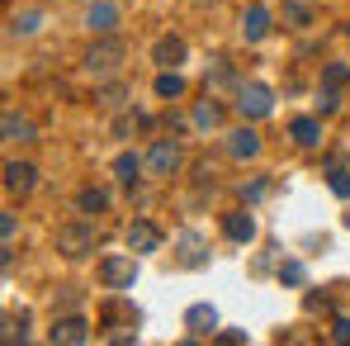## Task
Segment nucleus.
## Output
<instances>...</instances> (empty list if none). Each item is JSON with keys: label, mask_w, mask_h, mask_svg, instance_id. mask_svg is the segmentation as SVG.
<instances>
[{"label": "nucleus", "mask_w": 350, "mask_h": 346, "mask_svg": "<svg viewBox=\"0 0 350 346\" xmlns=\"http://www.w3.org/2000/svg\"><path fill=\"white\" fill-rule=\"evenodd\" d=\"M118 62H123V38L100 34V43L85 53V71L90 76H109V71H118Z\"/></svg>", "instance_id": "nucleus-1"}, {"label": "nucleus", "mask_w": 350, "mask_h": 346, "mask_svg": "<svg viewBox=\"0 0 350 346\" xmlns=\"http://www.w3.org/2000/svg\"><path fill=\"white\" fill-rule=\"evenodd\" d=\"M57 251L66 261L90 256V251H95V228H90V223H66V228H57Z\"/></svg>", "instance_id": "nucleus-2"}, {"label": "nucleus", "mask_w": 350, "mask_h": 346, "mask_svg": "<svg viewBox=\"0 0 350 346\" xmlns=\"http://www.w3.org/2000/svg\"><path fill=\"white\" fill-rule=\"evenodd\" d=\"M275 110V95H270V86H260V81H251V86H237V114L241 119H265Z\"/></svg>", "instance_id": "nucleus-3"}, {"label": "nucleus", "mask_w": 350, "mask_h": 346, "mask_svg": "<svg viewBox=\"0 0 350 346\" xmlns=\"http://www.w3.org/2000/svg\"><path fill=\"white\" fill-rule=\"evenodd\" d=\"M48 342H53V346L90 342V323H85L81 313H62V318H53V328H48Z\"/></svg>", "instance_id": "nucleus-4"}, {"label": "nucleus", "mask_w": 350, "mask_h": 346, "mask_svg": "<svg viewBox=\"0 0 350 346\" xmlns=\"http://www.w3.org/2000/svg\"><path fill=\"white\" fill-rule=\"evenodd\" d=\"M137 280V256H105L100 261V285L105 289H133Z\"/></svg>", "instance_id": "nucleus-5"}, {"label": "nucleus", "mask_w": 350, "mask_h": 346, "mask_svg": "<svg viewBox=\"0 0 350 346\" xmlns=\"http://www.w3.org/2000/svg\"><path fill=\"white\" fill-rule=\"evenodd\" d=\"M161 247V228L152 223V219H133L128 223V251L133 256H147V251H157Z\"/></svg>", "instance_id": "nucleus-6"}, {"label": "nucleus", "mask_w": 350, "mask_h": 346, "mask_svg": "<svg viewBox=\"0 0 350 346\" xmlns=\"http://www.w3.org/2000/svg\"><path fill=\"white\" fill-rule=\"evenodd\" d=\"M147 171H152V175H175V171H180V147H175L171 138H157V143H152V152H147Z\"/></svg>", "instance_id": "nucleus-7"}, {"label": "nucleus", "mask_w": 350, "mask_h": 346, "mask_svg": "<svg viewBox=\"0 0 350 346\" xmlns=\"http://www.w3.org/2000/svg\"><path fill=\"white\" fill-rule=\"evenodd\" d=\"M270 29H275V24H270V10H265V5H246V10H241V38H246V43H260Z\"/></svg>", "instance_id": "nucleus-8"}, {"label": "nucleus", "mask_w": 350, "mask_h": 346, "mask_svg": "<svg viewBox=\"0 0 350 346\" xmlns=\"http://www.w3.org/2000/svg\"><path fill=\"white\" fill-rule=\"evenodd\" d=\"M185 328H189L194 337H213V332H218V308H213V304H189V308H185Z\"/></svg>", "instance_id": "nucleus-9"}, {"label": "nucleus", "mask_w": 350, "mask_h": 346, "mask_svg": "<svg viewBox=\"0 0 350 346\" xmlns=\"http://www.w3.org/2000/svg\"><path fill=\"white\" fill-rule=\"evenodd\" d=\"M33 180H38V171L29 166V162H5V195H29L33 190Z\"/></svg>", "instance_id": "nucleus-10"}, {"label": "nucleus", "mask_w": 350, "mask_h": 346, "mask_svg": "<svg viewBox=\"0 0 350 346\" xmlns=\"http://www.w3.org/2000/svg\"><path fill=\"white\" fill-rule=\"evenodd\" d=\"M228 152H232L237 162H256V157H260V133H256V128L228 133Z\"/></svg>", "instance_id": "nucleus-11"}, {"label": "nucleus", "mask_w": 350, "mask_h": 346, "mask_svg": "<svg viewBox=\"0 0 350 346\" xmlns=\"http://www.w3.org/2000/svg\"><path fill=\"white\" fill-rule=\"evenodd\" d=\"M114 24H118V10L109 0H95V5L85 10V29H90V34H114Z\"/></svg>", "instance_id": "nucleus-12"}, {"label": "nucleus", "mask_w": 350, "mask_h": 346, "mask_svg": "<svg viewBox=\"0 0 350 346\" xmlns=\"http://www.w3.org/2000/svg\"><path fill=\"white\" fill-rule=\"evenodd\" d=\"M118 323H123V328H137V323H142V313H137V308H133V304H105V308H100V328H118Z\"/></svg>", "instance_id": "nucleus-13"}, {"label": "nucleus", "mask_w": 350, "mask_h": 346, "mask_svg": "<svg viewBox=\"0 0 350 346\" xmlns=\"http://www.w3.org/2000/svg\"><path fill=\"white\" fill-rule=\"evenodd\" d=\"M152 62H157V66H180V62H185V38L161 34V38H157V48H152Z\"/></svg>", "instance_id": "nucleus-14"}, {"label": "nucleus", "mask_w": 350, "mask_h": 346, "mask_svg": "<svg viewBox=\"0 0 350 346\" xmlns=\"http://www.w3.org/2000/svg\"><path fill=\"white\" fill-rule=\"evenodd\" d=\"M289 138L298 143V147H317V143H322V123H317L312 114H298L289 123Z\"/></svg>", "instance_id": "nucleus-15"}, {"label": "nucleus", "mask_w": 350, "mask_h": 346, "mask_svg": "<svg viewBox=\"0 0 350 346\" xmlns=\"http://www.w3.org/2000/svg\"><path fill=\"white\" fill-rule=\"evenodd\" d=\"M0 133H5V143H33V123H29L24 114H14V110H5Z\"/></svg>", "instance_id": "nucleus-16"}, {"label": "nucleus", "mask_w": 350, "mask_h": 346, "mask_svg": "<svg viewBox=\"0 0 350 346\" xmlns=\"http://www.w3.org/2000/svg\"><path fill=\"white\" fill-rule=\"evenodd\" d=\"M223 232H228L232 242H251V237H256V219H251L246 209H237V214H223Z\"/></svg>", "instance_id": "nucleus-17"}, {"label": "nucleus", "mask_w": 350, "mask_h": 346, "mask_svg": "<svg viewBox=\"0 0 350 346\" xmlns=\"http://www.w3.org/2000/svg\"><path fill=\"white\" fill-rule=\"evenodd\" d=\"M223 123V105L213 100V95H204L199 105H194V128H218Z\"/></svg>", "instance_id": "nucleus-18"}, {"label": "nucleus", "mask_w": 350, "mask_h": 346, "mask_svg": "<svg viewBox=\"0 0 350 346\" xmlns=\"http://www.w3.org/2000/svg\"><path fill=\"white\" fill-rule=\"evenodd\" d=\"M76 204H81V214H105V209H109V190H100V185H85V190L76 195Z\"/></svg>", "instance_id": "nucleus-19"}, {"label": "nucleus", "mask_w": 350, "mask_h": 346, "mask_svg": "<svg viewBox=\"0 0 350 346\" xmlns=\"http://www.w3.org/2000/svg\"><path fill=\"white\" fill-rule=\"evenodd\" d=\"M157 95H161V100H180V95H185V76H180L175 66H161V76H157Z\"/></svg>", "instance_id": "nucleus-20"}, {"label": "nucleus", "mask_w": 350, "mask_h": 346, "mask_svg": "<svg viewBox=\"0 0 350 346\" xmlns=\"http://www.w3.org/2000/svg\"><path fill=\"white\" fill-rule=\"evenodd\" d=\"M38 24H43V10H24V14L10 19V34L14 38H29V34H38Z\"/></svg>", "instance_id": "nucleus-21"}, {"label": "nucleus", "mask_w": 350, "mask_h": 346, "mask_svg": "<svg viewBox=\"0 0 350 346\" xmlns=\"http://www.w3.org/2000/svg\"><path fill=\"white\" fill-rule=\"evenodd\" d=\"M180 261H185V266H204V261H208V251H204V242H199L194 232L180 237Z\"/></svg>", "instance_id": "nucleus-22"}, {"label": "nucleus", "mask_w": 350, "mask_h": 346, "mask_svg": "<svg viewBox=\"0 0 350 346\" xmlns=\"http://www.w3.org/2000/svg\"><path fill=\"white\" fill-rule=\"evenodd\" d=\"M142 166H147V162H142L137 152H118V162H114V175H118V180H123V185H133Z\"/></svg>", "instance_id": "nucleus-23"}, {"label": "nucleus", "mask_w": 350, "mask_h": 346, "mask_svg": "<svg viewBox=\"0 0 350 346\" xmlns=\"http://www.w3.org/2000/svg\"><path fill=\"white\" fill-rule=\"evenodd\" d=\"M312 24V10L303 0H284V29H308Z\"/></svg>", "instance_id": "nucleus-24"}, {"label": "nucleus", "mask_w": 350, "mask_h": 346, "mask_svg": "<svg viewBox=\"0 0 350 346\" xmlns=\"http://www.w3.org/2000/svg\"><path fill=\"white\" fill-rule=\"evenodd\" d=\"M24 337H29V318H24V313H19V318H14V313H5V332H0V342L14 346V342H24Z\"/></svg>", "instance_id": "nucleus-25"}, {"label": "nucleus", "mask_w": 350, "mask_h": 346, "mask_svg": "<svg viewBox=\"0 0 350 346\" xmlns=\"http://www.w3.org/2000/svg\"><path fill=\"white\" fill-rule=\"evenodd\" d=\"M322 86L346 90V86H350V66H346V62H327V66H322Z\"/></svg>", "instance_id": "nucleus-26"}, {"label": "nucleus", "mask_w": 350, "mask_h": 346, "mask_svg": "<svg viewBox=\"0 0 350 346\" xmlns=\"http://www.w3.org/2000/svg\"><path fill=\"white\" fill-rule=\"evenodd\" d=\"M327 185H332V195L336 199H350V171L341 162H332V171H327Z\"/></svg>", "instance_id": "nucleus-27"}, {"label": "nucleus", "mask_w": 350, "mask_h": 346, "mask_svg": "<svg viewBox=\"0 0 350 346\" xmlns=\"http://www.w3.org/2000/svg\"><path fill=\"white\" fill-rule=\"evenodd\" d=\"M95 100H100L105 110H123V105H128V86H118V81H109V86H105V90L95 95Z\"/></svg>", "instance_id": "nucleus-28"}, {"label": "nucleus", "mask_w": 350, "mask_h": 346, "mask_svg": "<svg viewBox=\"0 0 350 346\" xmlns=\"http://www.w3.org/2000/svg\"><path fill=\"white\" fill-rule=\"evenodd\" d=\"M280 280H284V285H303V280H308L303 261H284V266H280Z\"/></svg>", "instance_id": "nucleus-29"}, {"label": "nucleus", "mask_w": 350, "mask_h": 346, "mask_svg": "<svg viewBox=\"0 0 350 346\" xmlns=\"http://www.w3.org/2000/svg\"><path fill=\"white\" fill-rule=\"evenodd\" d=\"M336 346H350V318H332V332H327Z\"/></svg>", "instance_id": "nucleus-30"}, {"label": "nucleus", "mask_w": 350, "mask_h": 346, "mask_svg": "<svg viewBox=\"0 0 350 346\" xmlns=\"http://www.w3.org/2000/svg\"><path fill=\"white\" fill-rule=\"evenodd\" d=\"M303 308H308V313H332V299H327V294H308Z\"/></svg>", "instance_id": "nucleus-31"}, {"label": "nucleus", "mask_w": 350, "mask_h": 346, "mask_svg": "<svg viewBox=\"0 0 350 346\" xmlns=\"http://www.w3.org/2000/svg\"><path fill=\"white\" fill-rule=\"evenodd\" d=\"M218 337V346H246V332L241 328H228V332H213Z\"/></svg>", "instance_id": "nucleus-32"}, {"label": "nucleus", "mask_w": 350, "mask_h": 346, "mask_svg": "<svg viewBox=\"0 0 350 346\" xmlns=\"http://www.w3.org/2000/svg\"><path fill=\"white\" fill-rule=\"evenodd\" d=\"M317 105H322V114H336V105H341V95H336L332 86H322V100H317Z\"/></svg>", "instance_id": "nucleus-33"}, {"label": "nucleus", "mask_w": 350, "mask_h": 346, "mask_svg": "<svg viewBox=\"0 0 350 346\" xmlns=\"http://www.w3.org/2000/svg\"><path fill=\"white\" fill-rule=\"evenodd\" d=\"M14 232H19V219H14V214H0V237L14 242Z\"/></svg>", "instance_id": "nucleus-34"}, {"label": "nucleus", "mask_w": 350, "mask_h": 346, "mask_svg": "<svg viewBox=\"0 0 350 346\" xmlns=\"http://www.w3.org/2000/svg\"><path fill=\"white\" fill-rule=\"evenodd\" d=\"M241 195H246V199H251V204H256V199H260V195H265V180H251V185H246V190H241Z\"/></svg>", "instance_id": "nucleus-35"}, {"label": "nucleus", "mask_w": 350, "mask_h": 346, "mask_svg": "<svg viewBox=\"0 0 350 346\" xmlns=\"http://www.w3.org/2000/svg\"><path fill=\"white\" fill-rule=\"evenodd\" d=\"M346 228H350V214H346Z\"/></svg>", "instance_id": "nucleus-36"}, {"label": "nucleus", "mask_w": 350, "mask_h": 346, "mask_svg": "<svg viewBox=\"0 0 350 346\" xmlns=\"http://www.w3.org/2000/svg\"><path fill=\"white\" fill-rule=\"evenodd\" d=\"M346 34H350V24H346Z\"/></svg>", "instance_id": "nucleus-37"}]
</instances>
